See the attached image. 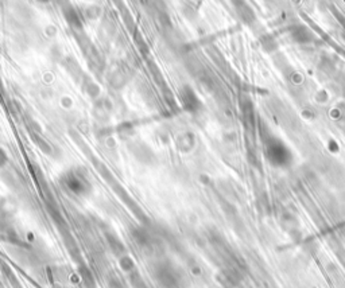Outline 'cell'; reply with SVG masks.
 I'll return each instance as SVG.
<instances>
[{
  "instance_id": "obj_6",
  "label": "cell",
  "mask_w": 345,
  "mask_h": 288,
  "mask_svg": "<svg viewBox=\"0 0 345 288\" xmlns=\"http://www.w3.org/2000/svg\"><path fill=\"white\" fill-rule=\"evenodd\" d=\"M112 112V107L109 100L107 98H99L95 101V107H93V113H95V117H97L99 120L106 119L109 117Z\"/></svg>"
},
{
  "instance_id": "obj_9",
  "label": "cell",
  "mask_w": 345,
  "mask_h": 288,
  "mask_svg": "<svg viewBox=\"0 0 345 288\" xmlns=\"http://www.w3.org/2000/svg\"><path fill=\"white\" fill-rule=\"evenodd\" d=\"M8 163V155L7 151L3 147H0V170L4 169Z\"/></svg>"
},
{
  "instance_id": "obj_5",
  "label": "cell",
  "mask_w": 345,
  "mask_h": 288,
  "mask_svg": "<svg viewBox=\"0 0 345 288\" xmlns=\"http://www.w3.org/2000/svg\"><path fill=\"white\" fill-rule=\"evenodd\" d=\"M128 79V74L127 70L124 68H115L113 70H111V73L108 76V82L111 84V86L116 88V89H120L123 88L124 85L127 84Z\"/></svg>"
},
{
  "instance_id": "obj_1",
  "label": "cell",
  "mask_w": 345,
  "mask_h": 288,
  "mask_svg": "<svg viewBox=\"0 0 345 288\" xmlns=\"http://www.w3.org/2000/svg\"><path fill=\"white\" fill-rule=\"evenodd\" d=\"M64 189L76 197H85L92 192V183L80 170H69L61 178Z\"/></svg>"
},
{
  "instance_id": "obj_3",
  "label": "cell",
  "mask_w": 345,
  "mask_h": 288,
  "mask_svg": "<svg viewBox=\"0 0 345 288\" xmlns=\"http://www.w3.org/2000/svg\"><path fill=\"white\" fill-rule=\"evenodd\" d=\"M179 101L185 108V111H188L189 113H198L201 109L200 98L189 85H184L179 89Z\"/></svg>"
},
{
  "instance_id": "obj_8",
  "label": "cell",
  "mask_w": 345,
  "mask_h": 288,
  "mask_svg": "<svg viewBox=\"0 0 345 288\" xmlns=\"http://www.w3.org/2000/svg\"><path fill=\"white\" fill-rule=\"evenodd\" d=\"M235 8L239 14V17L244 20L245 23H250L254 19V14L251 11V8L245 4L243 0H234Z\"/></svg>"
},
{
  "instance_id": "obj_2",
  "label": "cell",
  "mask_w": 345,
  "mask_h": 288,
  "mask_svg": "<svg viewBox=\"0 0 345 288\" xmlns=\"http://www.w3.org/2000/svg\"><path fill=\"white\" fill-rule=\"evenodd\" d=\"M156 280L165 288H174L178 284V276L170 263H159L155 267Z\"/></svg>"
},
{
  "instance_id": "obj_4",
  "label": "cell",
  "mask_w": 345,
  "mask_h": 288,
  "mask_svg": "<svg viewBox=\"0 0 345 288\" xmlns=\"http://www.w3.org/2000/svg\"><path fill=\"white\" fill-rule=\"evenodd\" d=\"M80 85H81V88H83L84 92L86 93V96L89 97V98L95 100V101L100 98V86L96 84L95 79L89 77L88 74L84 76Z\"/></svg>"
},
{
  "instance_id": "obj_7",
  "label": "cell",
  "mask_w": 345,
  "mask_h": 288,
  "mask_svg": "<svg viewBox=\"0 0 345 288\" xmlns=\"http://www.w3.org/2000/svg\"><path fill=\"white\" fill-rule=\"evenodd\" d=\"M134 155L139 159L140 162H145V163H149L151 159L154 158V156H152V155H154L152 151H151L150 148L147 147L146 144H143V143H135Z\"/></svg>"
},
{
  "instance_id": "obj_10",
  "label": "cell",
  "mask_w": 345,
  "mask_h": 288,
  "mask_svg": "<svg viewBox=\"0 0 345 288\" xmlns=\"http://www.w3.org/2000/svg\"><path fill=\"white\" fill-rule=\"evenodd\" d=\"M37 1H39L41 4H47V3H50L51 0H37Z\"/></svg>"
}]
</instances>
